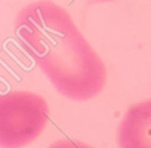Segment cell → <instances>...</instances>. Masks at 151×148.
Listing matches in <instances>:
<instances>
[{
	"label": "cell",
	"instance_id": "cell-2",
	"mask_svg": "<svg viewBox=\"0 0 151 148\" xmlns=\"http://www.w3.org/2000/svg\"><path fill=\"white\" fill-rule=\"evenodd\" d=\"M49 104L40 94L9 90L0 94V148H25L49 123Z\"/></svg>",
	"mask_w": 151,
	"mask_h": 148
},
{
	"label": "cell",
	"instance_id": "cell-4",
	"mask_svg": "<svg viewBox=\"0 0 151 148\" xmlns=\"http://www.w3.org/2000/svg\"><path fill=\"white\" fill-rule=\"evenodd\" d=\"M48 148H96L82 140L76 139H60V140L52 143Z\"/></svg>",
	"mask_w": 151,
	"mask_h": 148
},
{
	"label": "cell",
	"instance_id": "cell-3",
	"mask_svg": "<svg viewBox=\"0 0 151 148\" xmlns=\"http://www.w3.org/2000/svg\"><path fill=\"white\" fill-rule=\"evenodd\" d=\"M118 148H151V101L130 106L117 130Z\"/></svg>",
	"mask_w": 151,
	"mask_h": 148
},
{
	"label": "cell",
	"instance_id": "cell-1",
	"mask_svg": "<svg viewBox=\"0 0 151 148\" xmlns=\"http://www.w3.org/2000/svg\"><path fill=\"white\" fill-rule=\"evenodd\" d=\"M15 36L64 98L86 102L105 89L106 66L65 8L50 0L29 3L16 15Z\"/></svg>",
	"mask_w": 151,
	"mask_h": 148
}]
</instances>
